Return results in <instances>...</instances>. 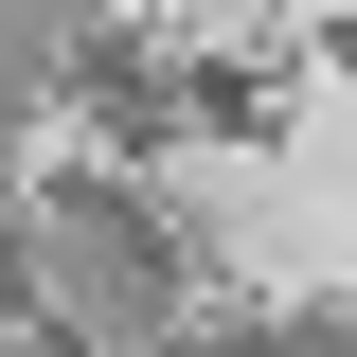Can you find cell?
Here are the masks:
<instances>
[{
    "label": "cell",
    "instance_id": "1",
    "mask_svg": "<svg viewBox=\"0 0 357 357\" xmlns=\"http://www.w3.org/2000/svg\"><path fill=\"white\" fill-rule=\"evenodd\" d=\"M36 304L72 321L89 357H161L178 340V232L143 215L126 178H89V197H54V232H36Z\"/></svg>",
    "mask_w": 357,
    "mask_h": 357
},
{
    "label": "cell",
    "instance_id": "7",
    "mask_svg": "<svg viewBox=\"0 0 357 357\" xmlns=\"http://www.w3.org/2000/svg\"><path fill=\"white\" fill-rule=\"evenodd\" d=\"M161 357H178V340H161Z\"/></svg>",
    "mask_w": 357,
    "mask_h": 357
},
{
    "label": "cell",
    "instance_id": "4",
    "mask_svg": "<svg viewBox=\"0 0 357 357\" xmlns=\"http://www.w3.org/2000/svg\"><path fill=\"white\" fill-rule=\"evenodd\" d=\"M0 321H36V232L0 215Z\"/></svg>",
    "mask_w": 357,
    "mask_h": 357
},
{
    "label": "cell",
    "instance_id": "6",
    "mask_svg": "<svg viewBox=\"0 0 357 357\" xmlns=\"http://www.w3.org/2000/svg\"><path fill=\"white\" fill-rule=\"evenodd\" d=\"M340 54H357V18H340Z\"/></svg>",
    "mask_w": 357,
    "mask_h": 357
},
{
    "label": "cell",
    "instance_id": "2",
    "mask_svg": "<svg viewBox=\"0 0 357 357\" xmlns=\"http://www.w3.org/2000/svg\"><path fill=\"white\" fill-rule=\"evenodd\" d=\"M54 72H72L107 126H161V72H143V36H126V18H54Z\"/></svg>",
    "mask_w": 357,
    "mask_h": 357
},
{
    "label": "cell",
    "instance_id": "3",
    "mask_svg": "<svg viewBox=\"0 0 357 357\" xmlns=\"http://www.w3.org/2000/svg\"><path fill=\"white\" fill-rule=\"evenodd\" d=\"M36 72H54V18H0V161H18V107H36Z\"/></svg>",
    "mask_w": 357,
    "mask_h": 357
},
{
    "label": "cell",
    "instance_id": "5",
    "mask_svg": "<svg viewBox=\"0 0 357 357\" xmlns=\"http://www.w3.org/2000/svg\"><path fill=\"white\" fill-rule=\"evenodd\" d=\"M0 357H89V340H72V321L36 304V321H0Z\"/></svg>",
    "mask_w": 357,
    "mask_h": 357
}]
</instances>
